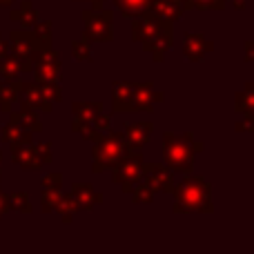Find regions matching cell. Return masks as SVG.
<instances>
[{"instance_id": "277c9868", "label": "cell", "mask_w": 254, "mask_h": 254, "mask_svg": "<svg viewBox=\"0 0 254 254\" xmlns=\"http://www.w3.org/2000/svg\"><path fill=\"white\" fill-rule=\"evenodd\" d=\"M125 152H127V143L123 138V131H121V134L107 131L105 136H101L98 140H94L92 172L94 174H101V172H105V170H112V167L125 156Z\"/></svg>"}, {"instance_id": "9a60e30c", "label": "cell", "mask_w": 254, "mask_h": 254, "mask_svg": "<svg viewBox=\"0 0 254 254\" xmlns=\"http://www.w3.org/2000/svg\"><path fill=\"white\" fill-rule=\"evenodd\" d=\"M58 67H61V61L54 52L43 54L38 61V78H45L47 83H54L58 76Z\"/></svg>"}, {"instance_id": "5b68a950", "label": "cell", "mask_w": 254, "mask_h": 254, "mask_svg": "<svg viewBox=\"0 0 254 254\" xmlns=\"http://www.w3.org/2000/svg\"><path fill=\"white\" fill-rule=\"evenodd\" d=\"M143 149H136L127 145L125 156L112 167V181L121 185L125 194H131V190L136 188V183L143 176Z\"/></svg>"}, {"instance_id": "7a4b0ae2", "label": "cell", "mask_w": 254, "mask_h": 254, "mask_svg": "<svg viewBox=\"0 0 254 254\" xmlns=\"http://www.w3.org/2000/svg\"><path fill=\"white\" fill-rule=\"evenodd\" d=\"M174 194V214H190V212H198V214H212L214 212V203H212V190L203 176H190L172 190Z\"/></svg>"}, {"instance_id": "44dd1931", "label": "cell", "mask_w": 254, "mask_h": 254, "mask_svg": "<svg viewBox=\"0 0 254 254\" xmlns=\"http://www.w3.org/2000/svg\"><path fill=\"white\" fill-rule=\"evenodd\" d=\"M61 201V190L58 188H45L43 192V210L45 212H54Z\"/></svg>"}, {"instance_id": "9c48e42d", "label": "cell", "mask_w": 254, "mask_h": 254, "mask_svg": "<svg viewBox=\"0 0 254 254\" xmlns=\"http://www.w3.org/2000/svg\"><path fill=\"white\" fill-rule=\"evenodd\" d=\"M154 134V123L149 121H138V123H127L123 127V138L129 147H136V149H143L145 145L149 143Z\"/></svg>"}, {"instance_id": "4316f807", "label": "cell", "mask_w": 254, "mask_h": 254, "mask_svg": "<svg viewBox=\"0 0 254 254\" xmlns=\"http://www.w3.org/2000/svg\"><path fill=\"white\" fill-rule=\"evenodd\" d=\"M230 4H234V9H239V11H241V9H246V0H228Z\"/></svg>"}, {"instance_id": "8992f818", "label": "cell", "mask_w": 254, "mask_h": 254, "mask_svg": "<svg viewBox=\"0 0 254 254\" xmlns=\"http://www.w3.org/2000/svg\"><path fill=\"white\" fill-rule=\"evenodd\" d=\"M112 20H114V11H110V9H85L83 38L89 43H112L114 40Z\"/></svg>"}, {"instance_id": "d6986e66", "label": "cell", "mask_w": 254, "mask_h": 254, "mask_svg": "<svg viewBox=\"0 0 254 254\" xmlns=\"http://www.w3.org/2000/svg\"><path fill=\"white\" fill-rule=\"evenodd\" d=\"M71 54H74L76 61H85V63L92 61V45H89V40H85V38L76 40L71 45Z\"/></svg>"}, {"instance_id": "ba28073f", "label": "cell", "mask_w": 254, "mask_h": 254, "mask_svg": "<svg viewBox=\"0 0 254 254\" xmlns=\"http://www.w3.org/2000/svg\"><path fill=\"white\" fill-rule=\"evenodd\" d=\"M172 40H174V29L172 27H165V29H161L158 34H154L152 38H147V40H143V49L147 54H152V58L156 63H163L165 61V54L172 49Z\"/></svg>"}, {"instance_id": "2e32d148", "label": "cell", "mask_w": 254, "mask_h": 254, "mask_svg": "<svg viewBox=\"0 0 254 254\" xmlns=\"http://www.w3.org/2000/svg\"><path fill=\"white\" fill-rule=\"evenodd\" d=\"M228 0H183V11L198 9V11H223Z\"/></svg>"}, {"instance_id": "5bb4252c", "label": "cell", "mask_w": 254, "mask_h": 254, "mask_svg": "<svg viewBox=\"0 0 254 254\" xmlns=\"http://www.w3.org/2000/svg\"><path fill=\"white\" fill-rule=\"evenodd\" d=\"M234 110L241 116H250L254 119V80L246 83L243 92L234 94Z\"/></svg>"}, {"instance_id": "e0dca14e", "label": "cell", "mask_w": 254, "mask_h": 254, "mask_svg": "<svg viewBox=\"0 0 254 254\" xmlns=\"http://www.w3.org/2000/svg\"><path fill=\"white\" fill-rule=\"evenodd\" d=\"M114 4L125 18H134L147 9L149 0H114Z\"/></svg>"}, {"instance_id": "30bf717a", "label": "cell", "mask_w": 254, "mask_h": 254, "mask_svg": "<svg viewBox=\"0 0 254 254\" xmlns=\"http://www.w3.org/2000/svg\"><path fill=\"white\" fill-rule=\"evenodd\" d=\"M207 52H214V43H212V40H207L205 36H201V34H185L183 54L188 61L201 63Z\"/></svg>"}, {"instance_id": "603a6c76", "label": "cell", "mask_w": 254, "mask_h": 254, "mask_svg": "<svg viewBox=\"0 0 254 254\" xmlns=\"http://www.w3.org/2000/svg\"><path fill=\"white\" fill-rule=\"evenodd\" d=\"M234 129L241 134V131H248V134H252L254 131V119H250V116H243L241 121H237L234 123Z\"/></svg>"}, {"instance_id": "ac0fdd59", "label": "cell", "mask_w": 254, "mask_h": 254, "mask_svg": "<svg viewBox=\"0 0 254 254\" xmlns=\"http://www.w3.org/2000/svg\"><path fill=\"white\" fill-rule=\"evenodd\" d=\"M56 210H58V214H61V219L65 221V223H71V216L78 212V203H76L74 194L69 192V194H65V196H61Z\"/></svg>"}, {"instance_id": "8fae6325", "label": "cell", "mask_w": 254, "mask_h": 254, "mask_svg": "<svg viewBox=\"0 0 254 254\" xmlns=\"http://www.w3.org/2000/svg\"><path fill=\"white\" fill-rule=\"evenodd\" d=\"M71 112H74V125L71 127H74L76 134H80V131L85 129V125L96 114L103 112V103L101 101H83V103L76 101L74 105H71Z\"/></svg>"}, {"instance_id": "7402d4cb", "label": "cell", "mask_w": 254, "mask_h": 254, "mask_svg": "<svg viewBox=\"0 0 254 254\" xmlns=\"http://www.w3.org/2000/svg\"><path fill=\"white\" fill-rule=\"evenodd\" d=\"M40 94H43V101L47 103L49 107H52V103H58V101H61V98H63L61 89H58L54 83H45L43 87H40Z\"/></svg>"}, {"instance_id": "7c38bea8", "label": "cell", "mask_w": 254, "mask_h": 254, "mask_svg": "<svg viewBox=\"0 0 254 254\" xmlns=\"http://www.w3.org/2000/svg\"><path fill=\"white\" fill-rule=\"evenodd\" d=\"M147 9L163 22H176L185 13L179 0H149Z\"/></svg>"}, {"instance_id": "d4e9b609", "label": "cell", "mask_w": 254, "mask_h": 254, "mask_svg": "<svg viewBox=\"0 0 254 254\" xmlns=\"http://www.w3.org/2000/svg\"><path fill=\"white\" fill-rule=\"evenodd\" d=\"M61 181H63L61 174H49V176H45L43 188H61Z\"/></svg>"}, {"instance_id": "ffe728a7", "label": "cell", "mask_w": 254, "mask_h": 254, "mask_svg": "<svg viewBox=\"0 0 254 254\" xmlns=\"http://www.w3.org/2000/svg\"><path fill=\"white\" fill-rule=\"evenodd\" d=\"M131 198H134V203H152L154 201V192L149 190L147 183L138 181V183H136V188L131 190Z\"/></svg>"}, {"instance_id": "f1b7e54d", "label": "cell", "mask_w": 254, "mask_h": 254, "mask_svg": "<svg viewBox=\"0 0 254 254\" xmlns=\"http://www.w3.org/2000/svg\"><path fill=\"white\" fill-rule=\"evenodd\" d=\"M179 2H181V7H183V0H179Z\"/></svg>"}, {"instance_id": "6da1fadb", "label": "cell", "mask_w": 254, "mask_h": 254, "mask_svg": "<svg viewBox=\"0 0 254 254\" xmlns=\"http://www.w3.org/2000/svg\"><path fill=\"white\" fill-rule=\"evenodd\" d=\"M163 92H156L152 83H127L114 80L112 85V110L127 112H154V105L163 101Z\"/></svg>"}, {"instance_id": "484cf974", "label": "cell", "mask_w": 254, "mask_h": 254, "mask_svg": "<svg viewBox=\"0 0 254 254\" xmlns=\"http://www.w3.org/2000/svg\"><path fill=\"white\" fill-rule=\"evenodd\" d=\"M243 58L248 63H254V40H248L246 47H243Z\"/></svg>"}, {"instance_id": "52a82bcc", "label": "cell", "mask_w": 254, "mask_h": 254, "mask_svg": "<svg viewBox=\"0 0 254 254\" xmlns=\"http://www.w3.org/2000/svg\"><path fill=\"white\" fill-rule=\"evenodd\" d=\"M143 176L140 181L149 185L154 194L163 192V194H170L174 190V172L170 170L167 165H161V163H143Z\"/></svg>"}, {"instance_id": "3957f363", "label": "cell", "mask_w": 254, "mask_h": 254, "mask_svg": "<svg viewBox=\"0 0 254 254\" xmlns=\"http://www.w3.org/2000/svg\"><path fill=\"white\" fill-rule=\"evenodd\" d=\"M201 152H203V143L194 138L192 131H188V134H172V131H165V134H163V156H165V165L170 167L172 172L192 174L194 158Z\"/></svg>"}, {"instance_id": "cb8c5ba5", "label": "cell", "mask_w": 254, "mask_h": 254, "mask_svg": "<svg viewBox=\"0 0 254 254\" xmlns=\"http://www.w3.org/2000/svg\"><path fill=\"white\" fill-rule=\"evenodd\" d=\"M18 18H22V20H25V25H31V22L36 20V11L31 9L29 2H25V9H22V13H18Z\"/></svg>"}, {"instance_id": "83f0119b", "label": "cell", "mask_w": 254, "mask_h": 254, "mask_svg": "<svg viewBox=\"0 0 254 254\" xmlns=\"http://www.w3.org/2000/svg\"><path fill=\"white\" fill-rule=\"evenodd\" d=\"M89 4H92V9H103L105 0H89Z\"/></svg>"}, {"instance_id": "4fadbf2b", "label": "cell", "mask_w": 254, "mask_h": 254, "mask_svg": "<svg viewBox=\"0 0 254 254\" xmlns=\"http://www.w3.org/2000/svg\"><path fill=\"white\" fill-rule=\"evenodd\" d=\"M71 194H74L76 203H78V210H85V212H92L94 207L103 203V194L96 192L89 183H74Z\"/></svg>"}]
</instances>
